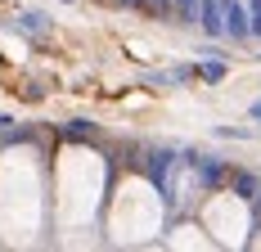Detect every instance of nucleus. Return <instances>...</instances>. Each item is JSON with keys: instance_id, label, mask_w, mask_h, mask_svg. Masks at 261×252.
I'll use <instances>...</instances> for the list:
<instances>
[{"instance_id": "nucleus-12", "label": "nucleus", "mask_w": 261, "mask_h": 252, "mask_svg": "<svg viewBox=\"0 0 261 252\" xmlns=\"http://www.w3.org/2000/svg\"><path fill=\"white\" fill-rule=\"evenodd\" d=\"M248 117H252V122H261V99H252V108H248Z\"/></svg>"}, {"instance_id": "nucleus-13", "label": "nucleus", "mask_w": 261, "mask_h": 252, "mask_svg": "<svg viewBox=\"0 0 261 252\" xmlns=\"http://www.w3.org/2000/svg\"><path fill=\"white\" fill-rule=\"evenodd\" d=\"M252 207H257V216H261V194H257V203H252Z\"/></svg>"}, {"instance_id": "nucleus-8", "label": "nucleus", "mask_w": 261, "mask_h": 252, "mask_svg": "<svg viewBox=\"0 0 261 252\" xmlns=\"http://www.w3.org/2000/svg\"><path fill=\"white\" fill-rule=\"evenodd\" d=\"M216 135L221 140H257V131H248V126H216Z\"/></svg>"}, {"instance_id": "nucleus-2", "label": "nucleus", "mask_w": 261, "mask_h": 252, "mask_svg": "<svg viewBox=\"0 0 261 252\" xmlns=\"http://www.w3.org/2000/svg\"><path fill=\"white\" fill-rule=\"evenodd\" d=\"M198 27H203L207 41H225V36H230V32H225V5H221V0H203V5H198Z\"/></svg>"}, {"instance_id": "nucleus-4", "label": "nucleus", "mask_w": 261, "mask_h": 252, "mask_svg": "<svg viewBox=\"0 0 261 252\" xmlns=\"http://www.w3.org/2000/svg\"><path fill=\"white\" fill-rule=\"evenodd\" d=\"M14 32H23V36H45L50 32V18L45 14H36V9H23V14H14Z\"/></svg>"}, {"instance_id": "nucleus-5", "label": "nucleus", "mask_w": 261, "mask_h": 252, "mask_svg": "<svg viewBox=\"0 0 261 252\" xmlns=\"http://www.w3.org/2000/svg\"><path fill=\"white\" fill-rule=\"evenodd\" d=\"M230 185H234V198H243V203H257V194H261V176L257 171H239Z\"/></svg>"}, {"instance_id": "nucleus-6", "label": "nucleus", "mask_w": 261, "mask_h": 252, "mask_svg": "<svg viewBox=\"0 0 261 252\" xmlns=\"http://www.w3.org/2000/svg\"><path fill=\"white\" fill-rule=\"evenodd\" d=\"M198 77H203L207 86H216V81H225V59H207V63L198 68Z\"/></svg>"}, {"instance_id": "nucleus-11", "label": "nucleus", "mask_w": 261, "mask_h": 252, "mask_svg": "<svg viewBox=\"0 0 261 252\" xmlns=\"http://www.w3.org/2000/svg\"><path fill=\"white\" fill-rule=\"evenodd\" d=\"M248 14H252V36H261V0H248Z\"/></svg>"}, {"instance_id": "nucleus-9", "label": "nucleus", "mask_w": 261, "mask_h": 252, "mask_svg": "<svg viewBox=\"0 0 261 252\" xmlns=\"http://www.w3.org/2000/svg\"><path fill=\"white\" fill-rule=\"evenodd\" d=\"M198 5H203V0H176V14H180V23H194V18H198Z\"/></svg>"}, {"instance_id": "nucleus-3", "label": "nucleus", "mask_w": 261, "mask_h": 252, "mask_svg": "<svg viewBox=\"0 0 261 252\" xmlns=\"http://www.w3.org/2000/svg\"><path fill=\"white\" fill-rule=\"evenodd\" d=\"M225 5V32H230V41H248L252 36V14L243 9V0H221Z\"/></svg>"}, {"instance_id": "nucleus-1", "label": "nucleus", "mask_w": 261, "mask_h": 252, "mask_svg": "<svg viewBox=\"0 0 261 252\" xmlns=\"http://www.w3.org/2000/svg\"><path fill=\"white\" fill-rule=\"evenodd\" d=\"M180 162H176V149H149L144 153V171H149V180L158 185V194L167 198V207H171V171H176Z\"/></svg>"}, {"instance_id": "nucleus-7", "label": "nucleus", "mask_w": 261, "mask_h": 252, "mask_svg": "<svg viewBox=\"0 0 261 252\" xmlns=\"http://www.w3.org/2000/svg\"><path fill=\"white\" fill-rule=\"evenodd\" d=\"M63 135H68V140H95V122H81L77 117V122L63 126Z\"/></svg>"}, {"instance_id": "nucleus-10", "label": "nucleus", "mask_w": 261, "mask_h": 252, "mask_svg": "<svg viewBox=\"0 0 261 252\" xmlns=\"http://www.w3.org/2000/svg\"><path fill=\"white\" fill-rule=\"evenodd\" d=\"M171 72H176V86H185V81L198 77V68H194V63H180V68H171Z\"/></svg>"}]
</instances>
